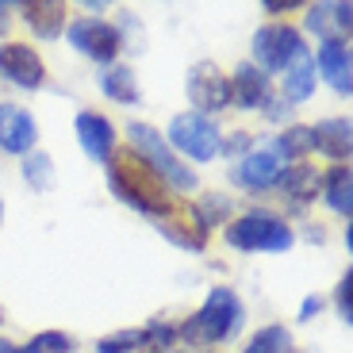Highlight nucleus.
Masks as SVG:
<instances>
[{
	"mask_svg": "<svg viewBox=\"0 0 353 353\" xmlns=\"http://www.w3.org/2000/svg\"><path fill=\"white\" fill-rule=\"evenodd\" d=\"M146 350V330H115V334H104L97 342V353H139Z\"/></svg>",
	"mask_w": 353,
	"mask_h": 353,
	"instance_id": "obj_27",
	"label": "nucleus"
},
{
	"mask_svg": "<svg viewBox=\"0 0 353 353\" xmlns=\"http://www.w3.org/2000/svg\"><path fill=\"white\" fill-rule=\"evenodd\" d=\"M311 150H315V139H311V127H303V123L284 127V131L269 142V154H273L281 165H284V161H288V165H296V161H303Z\"/></svg>",
	"mask_w": 353,
	"mask_h": 353,
	"instance_id": "obj_21",
	"label": "nucleus"
},
{
	"mask_svg": "<svg viewBox=\"0 0 353 353\" xmlns=\"http://www.w3.org/2000/svg\"><path fill=\"white\" fill-rule=\"evenodd\" d=\"M185 92H188L192 112L208 115V119L230 108V81H227V73H223L215 62H208V58H203V62H196L192 70H188Z\"/></svg>",
	"mask_w": 353,
	"mask_h": 353,
	"instance_id": "obj_6",
	"label": "nucleus"
},
{
	"mask_svg": "<svg viewBox=\"0 0 353 353\" xmlns=\"http://www.w3.org/2000/svg\"><path fill=\"white\" fill-rule=\"evenodd\" d=\"M165 146L176 158H192V161H212L223 150V134L219 123L208 119L200 112H181L173 115V123L165 131Z\"/></svg>",
	"mask_w": 353,
	"mask_h": 353,
	"instance_id": "obj_5",
	"label": "nucleus"
},
{
	"mask_svg": "<svg viewBox=\"0 0 353 353\" xmlns=\"http://www.w3.org/2000/svg\"><path fill=\"white\" fill-rule=\"evenodd\" d=\"M158 230L165 234L173 246H181V250H192V254H200L203 246H208V230L196 223V215H192V208L188 203H173L165 215H158Z\"/></svg>",
	"mask_w": 353,
	"mask_h": 353,
	"instance_id": "obj_13",
	"label": "nucleus"
},
{
	"mask_svg": "<svg viewBox=\"0 0 353 353\" xmlns=\"http://www.w3.org/2000/svg\"><path fill=\"white\" fill-rule=\"evenodd\" d=\"M35 142H39V123L31 119V112L19 104H0V150L27 158L35 150Z\"/></svg>",
	"mask_w": 353,
	"mask_h": 353,
	"instance_id": "obj_10",
	"label": "nucleus"
},
{
	"mask_svg": "<svg viewBox=\"0 0 353 353\" xmlns=\"http://www.w3.org/2000/svg\"><path fill=\"white\" fill-rule=\"evenodd\" d=\"M276 188H281V192L288 196L292 203H307V200H315V196H319V173H315L311 165H303V161H296V165H284Z\"/></svg>",
	"mask_w": 353,
	"mask_h": 353,
	"instance_id": "obj_23",
	"label": "nucleus"
},
{
	"mask_svg": "<svg viewBox=\"0 0 353 353\" xmlns=\"http://www.w3.org/2000/svg\"><path fill=\"white\" fill-rule=\"evenodd\" d=\"M319 311H323V300H319V296H307V300L300 303V319H311V315H319Z\"/></svg>",
	"mask_w": 353,
	"mask_h": 353,
	"instance_id": "obj_34",
	"label": "nucleus"
},
{
	"mask_svg": "<svg viewBox=\"0 0 353 353\" xmlns=\"http://www.w3.org/2000/svg\"><path fill=\"white\" fill-rule=\"evenodd\" d=\"M319 188H323V200H327L330 212L350 219L353 215V173H350V165H330V173L323 176Z\"/></svg>",
	"mask_w": 353,
	"mask_h": 353,
	"instance_id": "obj_22",
	"label": "nucleus"
},
{
	"mask_svg": "<svg viewBox=\"0 0 353 353\" xmlns=\"http://www.w3.org/2000/svg\"><path fill=\"white\" fill-rule=\"evenodd\" d=\"M281 173H284V165L269 154V146H265V150H250L246 158H239L234 169H230L234 185L250 188V192H269V188H276Z\"/></svg>",
	"mask_w": 353,
	"mask_h": 353,
	"instance_id": "obj_11",
	"label": "nucleus"
},
{
	"mask_svg": "<svg viewBox=\"0 0 353 353\" xmlns=\"http://www.w3.org/2000/svg\"><path fill=\"white\" fill-rule=\"evenodd\" d=\"M146 330V350H173V342H176V327L173 323H161V319H154L150 327H142Z\"/></svg>",
	"mask_w": 353,
	"mask_h": 353,
	"instance_id": "obj_29",
	"label": "nucleus"
},
{
	"mask_svg": "<svg viewBox=\"0 0 353 353\" xmlns=\"http://www.w3.org/2000/svg\"><path fill=\"white\" fill-rule=\"evenodd\" d=\"M350 19H353V4H345V0L342 4H311V12H307V27L323 43L350 35Z\"/></svg>",
	"mask_w": 353,
	"mask_h": 353,
	"instance_id": "obj_19",
	"label": "nucleus"
},
{
	"mask_svg": "<svg viewBox=\"0 0 353 353\" xmlns=\"http://www.w3.org/2000/svg\"><path fill=\"white\" fill-rule=\"evenodd\" d=\"M73 131H77L81 150L97 161V165H108V158L115 154V127H112V119L100 115V112H81L77 123H73Z\"/></svg>",
	"mask_w": 353,
	"mask_h": 353,
	"instance_id": "obj_12",
	"label": "nucleus"
},
{
	"mask_svg": "<svg viewBox=\"0 0 353 353\" xmlns=\"http://www.w3.org/2000/svg\"><path fill=\"white\" fill-rule=\"evenodd\" d=\"M127 142H131V150L139 154L146 165L158 169L161 181H165L173 192H196V188H200V176H196L188 165H181V158L165 146V134H161L158 127H150V123H127Z\"/></svg>",
	"mask_w": 353,
	"mask_h": 353,
	"instance_id": "obj_4",
	"label": "nucleus"
},
{
	"mask_svg": "<svg viewBox=\"0 0 353 353\" xmlns=\"http://www.w3.org/2000/svg\"><path fill=\"white\" fill-rule=\"evenodd\" d=\"M219 154H239V158H246L250 154V134L246 131H230V139H223Z\"/></svg>",
	"mask_w": 353,
	"mask_h": 353,
	"instance_id": "obj_31",
	"label": "nucleus"
},
{
	"mask_svg": "<svg viewBox=\"0 0 353 353\" xmlns=\"http://www.w3.org/2000/svg\"><path fill=\"white\" fill-rule=\"evenodd\" d=\"M261 112H265V119H273V123H276V119H288V115H292V104H288V100H281V97H269L261 104Z\"/></svg>",
	"mask_w": 353,
	"mask_h": 353,
	"instance_id": "obj_32",
	"label": "nucleus"
},
{
	"mask_svg": "<svg viewBox=\"0 0 353 353\" xmlns=\"http://www.w3.org/2000/svg\"><path fill=\"white\" fill-rule=\"evenodd\" d=\"M350 288H353V273L345 269L342 281H338V292H334V300H338V315H342V323L350 327L353 323V303H350Z\"/></svg>",
	"mask_w": 353,
	"mask_h": 353,
	"instance_id": "obj_30",
	"label": "nucleus"
},
{
	"mask_svg": "<svg viewBox=\"0 0 353 353\" xmlns=\"http://www.w3.org/2000/svg\"><path fill=\"white\" fill-rule=\"evenodd\" d=\"M23 181L35 188V192H50L54 188V161L46 158V154L31 150L23 158Z\"/></svg>",
	"mask_w": 353,
	"mask_h": 353,
	"instance_id": "obj_26",
	"label": "nucleus"
},
{
	"mask_svg": "<svg viewBox=\"0 0 353 353\" xmlns=\"http://www.w3.org/2000/svg\"><path fill=\"white\" fill-rule=\"evenodd\" d=\"M23 23L43 43H54L58 35H65V4L62 0H31V4H23Z\"/></svg>",
	"mask_w": 353,
	"mask_h": 353,
	"instance_id": "obj_18",
	"label": "nucleus"
},
{
	"mask_svg": "<svg viewBox=\"0 0 353 353\" xmlns=\"http://www.w3.org/2000/svg\"><path fill=\"white\" fill-rule=\"evenodd\" d=\"M0 77L16 88H43L46 65L27 43H0Z\"/></svg>",
	"mask_w": 353,
	"mask_h": 353,
	"instance_id": "obj_9",
	"label": "nucleus"
},
{
	"mask_svg": "<svg viewBox=\"0 0 353 353\" xmlns=\"http://www.w3.org/2000/svg\"><path fill=\"white\" fill-rule=\"evenodd\" d=\"M242 353H296V342H292V330L281 327V323H269V327L254 330Z\"/></svg>",
	"mask_w": 353,
	"mask_h": 353,
	"instance_id": "obj_25",
	"label": "nucleus"
},
{
	"mask_svg": "<svg viewBox=\"0 0 353 353\" xmlns=\"http://www.w3.org/2000/svg\"><path fill=\"white\" fill-rule=\"evenodd\" d=\"M70 350H73V338L62 334V330H39L23 345V353H70Z\"/></svg>",
	"mask_w": 353,
	"mask_h": 353,
	"instance_id": "obj_28",
	"label": "nucleus"
},
{
	"mask_svg": "<svg viewBox=\"0 0 353 353\" xmlns=\"http://www.w3.org/2000/svg\"><path fill=\"white\" fill-rule=\"evenodd\" d=\"M65 39H70V46L77 54H85V58H92L100 65H112L115 54L123 50L119 31L108 19H97V16H81L73 23H65Z\"/></svg>",
	"mask_w": 353,
	"mask_h": 353,
	"instance_id": "obj_8",
	"label": "nucleus"
},
{
	"mask_svg": "<svg viewBox=\"0 0 353 353\" xmlns=\"http://www.w3.org/2000/svg\"><path fill=\"white\" fill-rule=\"evenodd\" d=\"M300 50V31L292 23H265L254 31V65L261 73H284Z\"/></svg>",
	"mask_w": 353,
	"mask_h": 353,
	"instance_id": "obj_7",
	"label": "nucleus"
},
{
	"mask_svg": "<svg viewBox=\"0 0 353 353\" xmlns=\"http://www.w3.org/2000/svg\"><path fill=\"white\" fill-rule=\"evenodd\" d=\"M242 323H246V307H242L239 296L230 288H212L208 300H203V307L176 327V338L188 342L192 350H203V345L230 342L242 330Z\"/></svg>",
	"mask_w": 353,
	"mask_h": 353,
	"instance_id": "obj_2",
	"label": "nucleus"
},
{
	"mask_svg": "<svg viewBox=\"0 0 353 353\" xmlns=\"http://www.w3.org/2000/svg\"><path fill=\"white\" fill-rule=\"evenodd\" d=\"M104 169H108V188L115 192V200L134 208V212H142V215H150V219L165 215L176 203L173 188L161 181V173L146 165L131 146H127V150H115Z\"/></svg>",
	"mask_w": 353,
	"mask_h": 353,
	"instance_id": "obj_1",
	"label": "nucleus"
},
{
	"mask_svg": "<svg viewBox=\"0 0 353 353\" xmlns=\"http://www.w3.org/2000/svg\"><path fill=\"white\" fill-rule=\"evenodd\" d=\"M192 215H196V223L212 234L215 227H227V223L234 219V203H230V196L208 192V196H200V200L192 203Z\"/></svg>",
	"mask_w": 353,
	"mask_h": 353,
	"instance_id": "obj_24",
	"label": "nucleus"
},
{
	"mask_svg": "<svg viewBox=\"0 0 353 353\" xmlns=\"http://www.w3.org/2000/svg\"><path fill=\"white\" fill-rule=\"evenodd\" d=\"M311 139H315V150L327 154L334 165H345L353 154V123L345 115H330V119H319L311 127Z\"/></svg>",
	"mask_w": 353,
	"mask_h": 353,
	"instance_id": "obj_16",
	"label": "nucleus"
},
{
	"mask_svg": "<svg viewBox=\"0 0 353 353\" xmlns=\"http://www.w3.org/2000/svg\"><path fill=\"white\" fill-rule=\"evenodd\" d=\"M100 92H104L108 100H115V104H123V108L142 104V88H139V77H134L131 65H108V70L100 73Z\"/></svg>",
	"mask_w": 353,
	"mask_h": 353,
	"instance_id": "obj_20",
	"label": "nucleus"
},
{
	"mask_svg": "<svg viewBox=\"0 0 353 353\" xmlns=\"http://www.w3.org/2000/svg\"><path fill=\"white\" fill-rule=\"evenodd\" d=\"M315 73L327 77V85L342 97L353 92V58H350V46L345 39H327L319 46V58H315Z\"/></svg>",
	"mask_w": 353,
	"mask_h": 353,
	"instance_id": "obj_15",
	"label": "nucleus"
},
{
	"mask_svg": "<svg viewBox=\"0 0 353 353\" xmlns=\"http://www.w3.org/2000/svg\"><path fill=\"white\" fill-rule=\"evenodd\" d=\"M230 104L242 112H261V104L273 97L269 88V73H261L254 62H239V70L230 73Z\"/></svg>",
	"mask_w": 353,
	"mask_h": 353,
	"instance_id": "obj_14",
	"label": "nucleus"
},
{
	"mask_svg": "<svg viewBox=\"0 0 353 353\" xmlns=\"http://www.w3.org/2000/svg\"><path fill=\"white\" fill-rule=\"evenodd\" d=\"M269 16H281V12H292V8H300V0H265L261 4Z\"/></svg>",
	"mask_w": 353,
	"mask_h": 353,
	"instance_id": "obj_33",
	"label": "nucleus"
},
{
	"mask_svg": "<svg viewBox=\"0 0 353 353\" xmlns=\"http://www.w3.org/2000/svg\"><path fill=\"white\" fill-rule=\"evenodd\" d=\"M169 353H185V350H169Z\"/></svg>",
	"mask_w": 353,
	"mask_h": 353,
	"instance_id": "obj_38",
	"label": "nucleus"
},
{
	"mask_svg": "<svg viewBox=\"0 0 353 353\" xmlns=\"http://www.w3.org/2000/svg\"><path fill=\"white\" fill-rule=\"evenodd\" d=\"M0 353H23V345L8 342V338H0Z\"/></svg>",
	"mask_w": 353,
	"mask_h": 353,
	"instance_id": "obj_36",
	"label": "nucleus"
},
{
	"mask_svg": "<svg viewBox=\"0 0 353 353\" xmlns=\"http://www.w3.org/2000/svg\"><path fill=\"white\" fill-rule=\"evenodd\" d=\"M0 223H4V200H0Z\"/></svg>",
	"mask_w": 353,
	"mask_h": 353,
	"instance_id": "obj_37",
	"label": "nucleus"
},
{
	"mask_svg": "<svg viewBox=\"0 0 353 353\" xmlns=\"http://www.w3.org/2000/svg\"><path fill=\"white\" fill-rule=\"evenodd\" d=\"M315 85H319L315 58H311V50L303 46V50L288 62V70H284V100H288L292 108L303 104V100L315 97Z\"/></svg>",
	"mask_w": 353,
	"mask_h": 353,
	"instance_id": "obj_17",
	"label": "nucleus"
},
{
	"mask_svg": "<svg viewBox=\"0 0 353 353\" xmlns=\"http://www.w3.org/2000/svg\"><path fill=\"white\" fill-rule=\"evenodd\" d=\"M8 27H12V16H8V4H0V39L8 35Z\"/></svg>",
	"mask_w": 353,
	"mask_h": 353,
	"instance_id": "obj_35",
	"label": "nucleus"
},
{
	"mask_svg": "<svg viewBox=\"0 0 353 353\" xmlns=\"http://www.w3.org/2000/svg\"><path fill=\"white\" fill-rule=\"evenodd\" d=\"M223 239H227V246L242 250V254H288L296 246L292 227L273 212H246L239 219H230Z\"/></svg>",
	"mask_w": 353,
	"mask_h": 353,
	"instance_id": "obj_3",
	"label": "nucleus"
},
{
	"mask_svg": "<svg viewBox=\"0 0 353 353\" xmlns=\"http://www.w3.org/2000/svg\"><path fill=\"white\" fill-rule=\"evenodd\" d=\"M0 323H4V311H0Z\"/></svg>",
	"mask_w": 353,
	"mask_h": 353,
	"instance_id": "obj_39",
	"label": "nucleus"
}]
</instances>
